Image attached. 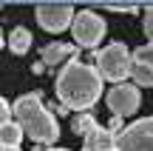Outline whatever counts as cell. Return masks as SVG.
<instances>
[{"instance_id": "obj_1", "label": "cell", "mask_w": 153, "mask_h": 151, "mask_svg": "<svg viewBox=\"0 0 153 151\" xmlns=\"http://www.w3.org/2000/svg\"><path fill=\"white\" fill-rule=\"evenodd\" d=\"M102 83L105 80L99 77L97 66H91L85 60H71L57 74L54 91H57V100H60L62 108L79 114V111H88L102 97Z\"/></svg>"}, {"instance_id": "obj_2", "label": "cell", "mask_w": 153, "mask_h": 151, "mask_svg": "<svg viewBox=\"0 0 153 151\" xmlns=\"http://www.w3.org/2000/svg\"><path fill=\"white\" fill-rule=\"evenodd\" d=\"M11 111H14V117H17L14 123L23 128V134H28V140H34L37 146H54L60 140L57 117L40 100V91H28V94L17 97Z\"/></svg>"}, {"instance_id": "obj_3", "label": "cell", "mask_w": 153, "mask_h": 151, "mask_svg": "<svg viewBox=\"0 0 153 151\" xmlns=\"http://www.w3.org/2000/svg\"><path fill=\"white\" fill-rule=\"evenodd\" d=\"M131 68H133V54L119 40H114L97 51V71L102 80H111L114 86H119L131 77Z\"/></svg>"}, {"instance_id": "obj_4", "label": "cell", "mask_w": 153, "mask_h": 151, "mask_svg": "<svg viewBox=\"0 0 153 151\" xmlns=\"http://www.w3.org/2000/svg\"><path fill=\"white\" fill-rule=\"evenodd\" d=\"M71 34L76 40V46H85V49H94V46L102 43L105 37V20L91 9H82L74 14V23H71Z\"/></svg>"}, {"instance_id": "obj_5", "label": "cell", "mask_w": 153, "mask_h": 151, "mask_svg": "<svg viewBox=\"0 0 153 151\" xmlns=\"http://www.w3.org/2000/svg\"><path fill=\"white\" fill-rule=\"evenodd\" d=\"M116 151H153V114L125 125L116 134Z\"/></svg>"}, {"instance_id": "obj_6", "label": "cell", "mask_w": 153, "mask_h": 151, "mask_svg": "<svg viewBox=\"0 0 153 151\" xmlns=\"http://www.w3.org/2000/svg\"><path fill=\"white\" fill-rule=\"evenodd\" d=\"M74 14L76 11L68 3H43V6L34 9L37 23L45 29V32H51V34H60V32H65V29H71Z\"/></svg>"}, {"instance_id": "obj_7", "label": "cell", "mask_w": 153, "mask_h": 151, "mask_svg": "<svg viewBox=\"0 0 153 151\" xmlns=\"http://www.w3.org/2000/svg\"><path fill=\"white\" fill-rule=\"evenodd\" d=\"M139 106H142V91H139L136 86H131V83H119V86H114V89L108 91V108H111V114L119 117V120L136 114Z\"/></svg>"}, {"instance_id": "obj_8", "label": "cell", "mask_w": 153, "mask_h": 151, "mask_svg": "<svg viewBox=\"0 0 153 151\" xmlns=\"http://www.w3.org/2000/svg\"><path fill=\"white\" fill-rule=\"evenodd\" d=\"M76 46L74 43H48L40 49V63H43L45 68L48 66H62V63H71L76 60Z\"/></svg>"}, {"instance_id": "obj_9", "label": "cell", "mask_w": 153, "mask_h": 151, "mask_svg": "<svg viewBox=\"0 0 153 151\" xmlns=\"http://www.w3.org/2000/svg\"><path fill=\"white\" fill-rule=\"evenodd\" d=\"M82 151H116V134H111L105 125H97L82 140Z\"/></svg>"}, {"instance_id": "obj_10", "label": "cell", "mask_w": 153, "mask_h": 151, "mask_svg": "<svg viewBox=\"0 0 153 151\" xmlns=\"http://www.w3.org/2000/svg\"><path fill=\"white\" fill-rule=\"evenodd\" d=\"M20 143H23V128L14 123V120H9L6 125H0V146L6 151H20Z\"/></svg>"}, {"instance_id": "obj_11", "label": "cell", "mask_w": 153, "mask_h": 151, "mask_svg": "<svg viewBox=\"0 0 153 151\" xmlns=\"http://www.w3.org/2000/svg\"><path fill=\"white\" fill-rule=\"evenodd\" d=\"M9 49L14 51V54H26L28 49H31V32L23 26H14L9 34Z\"/></svg>"}, {"instance_id": "obj_12", "label": "cell", "mask_w": 153, "mask_h": 151, "mask_svg": "<svg viewBox=\"0 0 153 151\" xmlns=\"http://www.w3.org/2000/svg\"><path fill=\"white\" fill-rule=\"evenodd\" d=\"M97 117H94L91 111H79V114H74L71 117V131L74 134H79V137H88L94 128H97Z\"/></svg>"}, {"instance_id": "obj_13", "label": "cell", "mask_w": 153, "mask_h": 151, "mask_svg": "<svg viewBox=\"0 0 153 151\" xmlns=\"http://www.w3.org/2000/svg\"><path fill=\"white\" fill-rule=\"evenodd\" d=\"M131 77H133V86H136V89H153V68H150V66L133 63Z\"/></svg>"}, {"instance_id": "obj_14", "label": "cell", "mask_w": 153, "mask_h": 151, "mask_svg": "<svg viewBox=\"0 0 153 151\" xmlns=\"http://www.w3.org/2000/svg\"><path fill=\"white\" fill-rule=\"evenodd\" d=\"M133 63H142V66H150L153 68V43H145L133 51Z\"/></svg>"}, {"instance_id": "obj_15", "label": "cell", "mask_w": 153, "mask_h": 151, "mask_svg": "<svg viewBox=\"0 0 153 151\" xmlns=\"http://www.w3.org/2000/svg\"><path fill=\"white\" fill-rule=\"evenodd\" d=\"M142 29H145V34H148V40L153 43V6L142 11Z\"/></svg>"}, {"instance_id": "obj_16", "label": "cell", "mask_w": 153, "mask_h": 151, "mask_svg": "<svg viewBox=\"0 0 153 151\" xmlns=\"http://www.w3.org/2000/svg\"><path fill=\"white\" fill-rule=\"evenodd\" d=\"M9 114H11V106L3 100V97H0V125H6V123H9Z\"/></svg>"}, {"instance_id": "obj_17", "label": "cell", "mask_w": 153, "mask_h": 151, "mask_svg": "<svg viewBox=\"0 0 153 151\" xmlns=\"http://www.w3.org/2000/svg\"><path fill=\"white\" fill-rule=\"evenodd\" d=\"M31 71H34V74H43V71H45V66H43V63L37 60V63H34V66H31Z\"/></svg>"}, {"instance_id": "obj_18", "label": "cell", "mask_w": 153, "mask_h": 151, "mask_svg": "<svg viewBox=\"0 0 153 151\" xmlns=\"http://www.w3.org/2000/svg\"><path fill=\"white\" fill-rule=\"evenodd\" d=\"M34 151H43V148H40V146H37V148H34ZM45 151H68V148H45Z\"/></svg>"}, {"instance_id": "obj_19", "label": "cell", "mask_w": 153, "mask_h": 151, "mask_svg": "<svg viewBox=\"0 0 153 151\" xmlns=\"http://www.w3.org/2000/svg\"><path fill=\"white\" fill-rule=\"evenodd\" d=\"M0 46H3V32H0Z\"/></svg>"}, {"instance_id": "obj_20", "label": "cell", "mask_w": 153, "mask_h": 151, "mask_svg": "<svg viewBox=\"0 0 153 151\" xmlns=\"http://www.w3.org/2000/svg\"><path fill=\"white\" fill-rule=\"evenodd\" d=\"M0 151H6V148H3V146H0Z\"/></svg>"}]
</instances>
